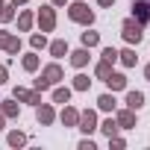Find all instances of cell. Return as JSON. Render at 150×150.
Wrapping results in <instances>:
<instances>
[{
  "mask_svg": "<svg viewBox=\"0 0 150 150\" xmlns=\"http://www.w3.org/2000/svg\"><path fill=\"white\" fill-rule=\"evenodd\" d=\"M62 80V68L59 65H50V68H44V74L35 80V91H44V88H50L53 83H59Z\"/></svg>",
  "mask_w": 150,
  "mask_h": 150,
  "instance_id": "6da1fadb",
  "label": "cell"
},
{
  "mask_svg": "<svg viewBox=\"0 0 150 150\" xmlns=\"http://www.w3.org/2000/svg\"><path fill=\"white\" fill-rule=\"evenodd\" d=\"M121 33H124V38L129 41V44H138L141 38H144V24H138V21H124V27H121Z\"/></svg>",
  "mask_w": 150,
  "mask_h": 150,
  "instance_id": "7a4b0ae2",
  "label": "cell"
},
{
  "mask_svg": "<svg viewBox=\"0 0 150 150\" xmlns=\"http://www.w3.org/2000/svg\"><path fill=\"white\" fill-rule=\"evenodd\" d=\"M68 15H71V21H77V24H91V21H94V12H91L86 3H74V6L68 9Z\"/></svg>",
  "mask_w": 150,
  "mask_h": 150,
  "instance_id": "3957f363",
  "label": "cell"
},
{
  "mask_svg": "<svg viewBox=\"0 0 150 150\" xmlns=\"http://www.w3.org/2000/svg\"><path fill=\"white\" fill-rule=\"evenodd\" d=\"M132 15L138 24H150V0H132Z\"/></svg>",
  "mask_w": 150,
  "mask_h": 150,
  "instance_id": "277c9868",
  "label": "cell"
},
{
  "mask_svg": "<svg viewBox=\"0 0 150 150\" xmlns=\"http://www.w3.org/2000/svg\"><path fill=\"white\" fill-rule=\"evenodd\" d=\"M38 24H41V30H44V33H50V30L56 27V15H53V9H50V6H44V9L38 12Z\"/></svg>",
  "mask_w": 150,
  "mask_h": 150,
  "instance_id": "5b68a950",
  "label": "cell"
},
{
  "mask_svg": "<svg viewBox=\"0 0 150 150\" xmlns=\"http://www.w3.org/2000/svg\"><path fill=\"white\" fill-rule=\"evenodd\" d=\"M80 129H83V132H91V129H97V115H94L91 109L80 115Z\"/></svg>",
  "mask_w": 150,
  "mask_h": 150,
  "instance_id": "8992f818",
  "label": "cell"
},
{
  "mask_svg": "<svg viewBox=\"0 0 150 150\" xmlns=\"http://www.w3.org/2000/svg\"><path fill=\"white\" fill-rule=\"evenodd\" d=\"M0 47H6L9 53H18L21 50V41L15 35H9V33H0Z\"/></svg>",
  "mask_w": 150,
  "mask_h": 150,
  "instance_id": "52a82bcc",
  "label": "cell"
},
{
  "mask_svg": "<svg viewBox=\"0 0 150 150\" xmlns=\"http://www.w3.org/2000/svg\"><path fill=\"white\" fill-rule=\"evenodd\" d=\"M106 83H109V88H112V91L127 88V77H124V74H109V77H106Z\"/></svg>",
  "mask_w": 150,
  "mask_h": 150,
  "instance_id": "ba28073f",
  "label": "cell"
},
{
  "mask_svg": "<svg viewBox=\"0 0 150 150\" xmlns=\"http://www.w3.org/2000/svg\"><path fill=\"white\" fill-rule=\"evenodd\" d=\"M127 106H129L132 112L141 109V106H144V94H141V91H129V94H127Z\"/></svg>",
  "mask_w": 150,
  "mask_h": 150,
  "instance_id": "9c48e42d",
  "label": "cell"
},
{
  "mask_svg": "<svg viewBox=\"0 0 150 150\" xmlns=\"http://www.w3.org/2000/svg\"><path fill=\"white\" fill-rule=\"evenodd\" d=\"M62 124H65V127L80 124V112H77V109H65V112H62Z\"/></svg>",
  "mask_w": 150,
  "mask_h": 150,
  "instance_id": "30bf717a",
  "label": "cell"
},
{
  "mask_svg": "<svg viewBox=\"0 0 150 150\" xmlns=\"http://www.w3.org/2000/svg\"><path fill=\"white\" fill-rule=\"evenodd\" d=\"M15 100H30V103H38V94L27 91V88H15Z\"/></svg>",
  "mask_w": 150,
  "mask_h": 150,
  "instance_id": "8fae6325",
  "label": "cell"
},
{
  "mask_svg": "<svg viewBox=\"0 0 150 150\" xmlns=\"http://www.w3.org/2000/svg\"><path fill=\"white\" fill-rule=\"evenodd\" d=\"M71 62L77 65V68H83V65L88 62V50H77V53H71Z\"/></svg>",
  "mask_w": 150,
  "mask_h": 150,
  "instance_id": "7c38bea8",
  "label": "cell"
},
{
  "mask_svg": "<svg viewBox=\"0 0 150 150\" xmlns=\"http://www.w3.org/2000/svg\"><path fill=\"white\" fill-rule=\"evenodd\" d=\"M97 106H100L103 112H112V109H115V97H112V94H103V97L97 100Z\"/></svg>",
  "mask_w": 150,
  "mask_h": 150,
  "instance_id": "4fadbf2b",
  "label": "cell"
},
{
  "mask_svg": "<svg viewBox=\"0 0 150 150\" xmlns=\"http://www.w3.org/2000/svg\"><path fill=\"white\" fill-rule=\"evenodd\" d=\"M118 59H121V62H124V65H127V68H132V65H135V59H138V56H135V53H132V50H124V53H118Z\"/></svg>",
  "mask_w": 150,
  "mask_h": 150,
  "instance_id": "5bb4252c",
  "label": "cell"
},
{
  "mask_svg": "<svg viewBox=\"0 0 150 150\" xmlns=\"http://www.w3.org/2000/svg\"><path fill=\"white\" fill-rule=\"evenodd\" d=\"M53 100H56V103H68V100H71V88H56V91H53Z\"/></svg>",
  "mask_w": 150,
  "mask_h": 150,
  "instance_id": "9a60e30c",
  "label": "cell"
},
{
  "mask_svg": "<svg viewBox=\"0 0 150 150\" xmlns=\"http://www.w3.org/2000/svg\"><path fill=\"white\" fill-rule=\"evenodd\" d=\"M118 124H121V127H132V124H135L132 109H129V112H121V115H118Z\"/></svg>",
  "mask_w": 150,
  "mask_h": 150,
  "instance_id": "2e32d148",
  "label": "cell"
},
{
  "mask_svg": "<svg viewBox=\"0 0 150 150\" xmlns=\"http://www.w3.org/2000/svg\"><path fill=\"white\" fill-rule=\"evenodd\" d=\"M38 121H41V124H50V121H53V109H50V106H41V109H38Z\"/></svg>",
  "mask_w": 150,
  "mask_h": 150,
  "instance_id": "e0dca14e",
  "label": "cell"
},
{
  "mask_svg": "<svg viewBox=\"0 0 150 150\" xmlns=\"http://www.w3.org/2000/svg\"><path fill=\"white\" fill-rule=\"evenodd\" d=\"M109 74H112V62H106V59H103V62L97 65V77H103V80H106Z\"/></svg>",
  "mask_w": 150,
  "mask_h": 150,
  "instance_id": "ac0fdd59",
  "label": "cell"
},
{
  "mask_svg": "<svg viewBox=\"0 0 150 150\" xmlns=\"http://www.w3.org/2000/svg\"><path fill=\"white\" fill-rule=\"evenodd\" d=\"M88 86H91V80H88V77H83V74H80L77 80H74V88H77V91H86Z\"/></svg>",
  "mask_w": 150,
  "mask_h": 150,
  "instance_id": "d6986e66",
  "label": "cell"
},
{
  "mask_svg": "<svg viewBox=\"0 0 150 150\" xmlns=\"http://www.w3.org/2000/svg\"><path fill=\"white\" fill-rule=\"evenodd\" d=\"M97 41H100V35H97V33H83V44H86V47H94Z\"/></svg>",
  "mask_w": 150,
  "mask_h": 150,
  "instance_id": "ffe728a7",
  "label": "cell"
},
{
  "mask_svg": "<svg viewBox=\"0 0 150 150\" xmlns=\"http://www.w3.org/2000/svg\"><path fill=\"white\" fill-rule=\"evenodd\" d=\"M50 53H53V56H65V53H68V44H65V41H53Z\"/></svg>",
  "mask_w": 150,
  "mask_h": 150,
  "instance_id": "44dd1931",
  "label": "cell"
},
{
  "mask_svg": "<svg viewBox=\"0 0 150 150\" xmlns=\"http://www.w3.org/2000/svg\"><path fill=\"white\" fill-rule=\"evenodd\" d=\"M24 68H27V71H35V68H38V56H35V53L24 56Z\"/></svg>",
  "mask_w": 150,
  "mask_h": 150,
  "instance_id": "7402d4cb",
  "label": "cell"
},
{
  "mask_svg": "<svg viewBox=\"0 0 150 150\" xmlns=\"http://www.w3.org/2000/svg\"><path fill=\"white\" fill-rule=\"evenodd\" d=\"M24 141H27V135H24V132H12V135H9V144H12V147H21Z\"/></svg>",
  "mask_w": 150,
  "mask_h": 150,
  "instance_id": "603a6c76",
  "label": "cell"
},
{
  "mask_svg": "<svg viewBox=\"0 0 150 150\" xmlns=\"http://www.w3.org/2000/svg\"><path fill=\"white\" fill-rule=\"evenodd\" d=\"M30 24H33V15H30V12H24V15L18 18V27H21V30H30Z\"/></svg>",
  "mask_w": 150,
  "mask_h": 150,
  "instance_id": "cb8c5ba5",
  "label": "cell"
},
{
  "mask_svg": "<svg viewBox=\"0 0 150 150\" xmlns=\"http://www.w3.org/2000/svg\"><path fill=\"white\" fill-rule=\"evenodd\" d=\"M3 115H9V118H12V115H18V103L6 100V103H3Z\"/></svg>",
  "mask_w": 150,
  "mask_h": 150,
  "instance_id": "d4e9b609",
  "label": "cell"
},
{
  "mask_svg": "<svg viewBox=\"0 0 150 150\" xmlns=\"http://www.w3.org/2000/svg\"><path fill=\"white\" fill-rule=\"evenodd\" d=\"M115 129H118V124H115V121H112V118H109V121H106V124H103V132H106V135H109V138H112V135H115Z\"/></svg>",
  "mask_w": 150,
  "mask_h": 150,
  "instance_id": "484cf974",
  "label": "cell"
},
{
  "mask_svg": "<svg viewBox=\"0 0 150 150\" xmlns=\"http://www.w3.org/2000/svg\"><path fill=\"white\" fill-rule=\"evenodd\" d=\"M103 59H106V62H115V59H118V50H115V47H106V50H103Z\"/></svg>",
  "mask_w": 150,
  "mask_h": 150,
  "instance_id": "4316f807",
  "label": "cell"
},
{
  "mask_svg": "<svg viewBox=\"0 0 150 150\" xmlns=\"http://www.w3.org/2000/svg\"><path fill=\"white\" fill-rule=\"evenodd\" d=\"M0 18H3V21H12V18H15L12 6H3V9H0Z\"/></svg>",
  "mask_w": 150,
  "mask_h": 150,
  "instance_id": "83f0119b",
  "label": "cell"
},
{
  "mask_svg": "<svg viewBox=\"0 0 150 150\" xmlns=\"http://www.w3.org/2000/svg\"><path fill=\"white\" fill-rule=\"evenodd\" d=\"M44 44H47V38H44V35H33V47H35V50H38V47H44Z\"/></svg>",
  "mask_w": 150,
  "mask_h": 150,
  "instance_id": "f1b7e54d",
  "label": "cell"
},
{
  "mask_svg": "<svg viewBox=\"0 0 150 150\" xmlns=\"http://www.w3.org/2000/svg\"><path fill=\"white\" fill-rule=\"evenodd\" d=\"M0 83H6V68L0 65Z\"/></svg>",
  "mask_w": 150,
  "mask_h": 150,
  "instance_id": "f546056e",
  "label": "cell"
},
{
  "mask_svg": "<svg viewBox=\"0 0 150 150\" xmlns=\"http://www.w3.org/2000/svg\"><path fill=\"white\" fill-rule=\"evenodd\" d=\"M97 3H100V6H112V3H115V0H97Z\"/></svg>",
  "mask_w": 150,
  "mask_h": 150,
  "instance_id": "4dcf8cb0",
  "label": "cell"
},
{
  "mask_svg": "<svg viewBox=\"0 0 150 150\" xmlns=\"http://www.w3.org/2000/svg\"><path fill=\"white\" fill-rule=\"evenodd\" d=\"M53 3H56V6H62V3H68V0H53Z\"/></svg>",
  "mask_w": 150,
  "mask_h": 150,
  "instance_id": "1f68e13d",
  "label": "cell"
},
{
  "mask_svg": "<svg viewBox=\"0 0 150 150\" xmlns=\"http://www.w3.org/2000/svg\"><path fill=\"white\" fill-rule=\"evenodd\" d=\"M12 3H15V6H18V3H27V0H12Z\"/></svg>",
  "mask_w": 150,
  "mask_h": 150,
  "instance_id": "d6a6232c",
  "label": "cell"
},
{
  "mask_svg": "<svg viewBox=\"0 0 150 150\" xmlns=\"http://www.w3.org/2000/svg\"><path fill=\"white\" fill-rule=\"evenodd\" d=\"M144 74H147V80H150V65H147V71H144Z\"/></svg>",
  "mask_w": 150,
  "mask_h": 150,
  "instance_id": "836d02e7",
  "label": "cell"
},
{
  "mask_svg": "<svg viewBox=\"0 0 150 150\" xmlns=\"http://www.w3.org/2000/svg\"><path fill=\"white\" fill-rule=\"evenodd\" d=\"M0 129H3V115H0Z\"/></svg>",
  "mask_w": 150,
  "mask_h": 150,
  "instance_id": "e575fe53",
  "label": "cell"
},
{
  "mask_svg": "<svg viewBox=\"0 0 150 150\" xmlns=\"http://www.w3.org/2000/svg\"><path fill=\"white\" fill-rule=\"evenodd\" d=\"M3 6H6V3H3V0H0V9H3Z\"/></svg>",
  "mask_w": 150,
  "mask_h": 150,
  "instance_id": "d590c367",
  "label": "cell"
}]
</instances>
